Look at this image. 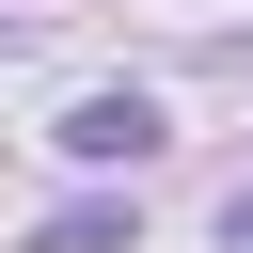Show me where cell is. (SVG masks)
Returning a JSON list of instances; mask_svg holds the SVG:
<instances>
[{
    "instance_id": "obj_1",
    "label": "cell",
    "mask_w": 253,
    "mask_h": 253,
    "mask_svg": "<svg viewBox=\"0 0 253 253\" xmlns=\"http://www.w3.org/2000/svg\"><path fill=\"white\" fill-rule=\"evenodd\" d=\"M142 142H158L142 95H79V111H63V158H142Z\"/></svg>"
},
{
    "instance_id": "obj_2",
    "label": "cell",
    "mask_w": 253,
    "mask_h": 253,
    "mask_svg": "<svg viewBox=\"0 0 253 253\" xmlns=\"http://www.w3.org/2000/svg\"><path fill=\"white\" fill-rule=\"evenodd\" d=\"M221 237H237V253H253V190H237V206H221Z\"/></svg>"
}]
</instances>
